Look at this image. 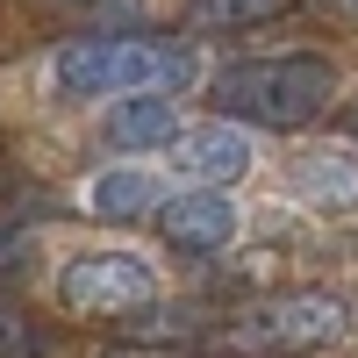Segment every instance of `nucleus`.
I'll use <instances>...</instances> for the list:
<instances>
[{"label": "nucleus", "instance_id": "obj_6", "mask_svg": "<svg viewBox=\"0 0 358 358\" xmlns=\"http://www.w3.org/2000/svg\"><path fill=\"white\" fill-rule=\"evenodd\" d=\"M172 165L194 179V187H229V179H244L251 172V136L229 122H201V129H172Z\"/></svg>", "mask_w": 358, "mask_h": 358}, {"label": "nucleus", "instance_id": "obj_14", "mask_svg": "<svg viewBox=\"0 0 358 358\" xmlns=\"http://www.w3.org/2000/svg\"><path fill=\"white\" fill-rule=\"evenodd\" d=\"M344 129H351V136H358V101H351V108H344Z\"/></svg>", "mask_w": 358, "mask_h": 358}, {"label": "nucleus", "instance_id": "obj_1", "mask_svg": "<svg viewBox=\"0 0 358 358\" xmlns=\"http://www.w3.org/2000/svg\"><path fill=\"white\" fill-rule=\"evenodd\" d=\"M57 94L72 101H101V94H179L194 86L201 65L187 43H158V36H79L57 50Z\"/></svg>", "mask_w": 358, "mask_h": 358}, {"label": "nucleus", "instance_id": "obj_9", "mask_svg": "<svg viewBox=\"0 0 358 358\" xmlns=\"http://www.w3.org/2000/svg\"><path fill=\"white\" fill-rule=\"evenodd\" d=\"M151 208H158V179H143V172H101L94 179V215L136 222V215H151Z\"/></svg>", "mask_w": 358, "mask_h": 358}, {"label": "nucleus", "instance_id": "obj_7", "mask_svg": "<svg viewBox=\"0 0 358 358\" xmlns=\"http://www.w3.org/2000/svg\"><path fill=\"white\" fill-rule=\"evenodd\" d=\"M294 194L322 215H358V158H337V151H301L287 165Z\"/></svg>", "mask_w": 358, "mask_h": 358}, {"label": "nucleus", "instance_id": "obj_5", "mask_svg": "<svg viewBox=\"0 0 358 358\" xmlns=\"http://www.w3.org/2000/svg\"><path fill=\"white\" fill-rule=\"evenodd\" d=\"M151 222H158V236H165L172 251H194V258H215V251H229V244H236V208H229V194H222V187L172 194V201H158V208H151Z\"/></svg>", "mask_w": 358, "mask_h": 358}, {"label": "nucleus", "instance_id": "obj_8", "mask_svg": "<svg viewBox=\"0 0 358 358\" xmlns=\"http://www.w3.org/2000/svg\"><path fill=\"white\" fill-rule=\"evenodd\" d=\"M101 129H108L115 151H165L172 129H179L172 94H115V108H108Z\"/></svg>", "mask_w": 358, "mask_h": 358}, {"label": "nucleus", "instance_id": "obj_4", "mask_svg": "<svg viewBox=\"0 0 358 358\" xmlns=\"http://www.w3.org/2000/svg\"><path fill=\"white\" fill-rule=\"evenodd\" d=\"M57 301H65L72 315H115V322H129L136 308L158 301V273L136 251H86V258H72L65 273H57Z\"/></svg>", "mask_w": 358, "mask_h": 358}, {"label": "nucleus", "instance_id": "obj_11", "mask_svg": "<svg viewBox=\"0 0 358 358\" xmlns=\"http://www.w3.org/2000/svg\"><path fill=\"white\" fill-rule=\"evenodd\" d=\"M36 351H43V337H29V322L0 301V358H36Z\"/></svg>", "mask_w": 358, "mask_h": 358}, {"label": "nucleus", "instance_id": "obj_3", "mask_svg": "<svg viewBox=\"0 0 358 358\" xmlns=\"http://www.w3.org/2000/svg\"><path fill=\"white\" fill-rule=\"evenodd\" d=\"M351 308L322 287H294V294H273V301H251L236 315V344L251 351H280V358H301V351H322L344 337Z\"/></svg>", "mask_w": 358, "mask_h": 358}, {"label": "nucleus", "instance_id": "obj_13", "mask_svg": "<svg viewBox=\"0 0 358 358\" xmlns=\"http://www.w3.org/2000/svg\"><path fill=\"white\" fill-rule=\"evenodd\" d=\"M322 8H330L337 22H358V0H322Z\"/></svg>", "mask_w": 358, "mask_h": 358}, {"label": "nucleus", "instance_id": "obj_2", "mask_svg": "<svg viewBox=\"0 0 358 358\" xmlns=\"http://www.w3.org/2000/svg\"><path fill=\"white\" fill-rule=\"evenodd\" d=\"M337 94L330 57H251V65L215 72V115L258 129H308Z\"/></svg>", "mask_w": 358, "mask_h": 358}, {"label": "nucleus", "instance_id": "obj_10", "mask_svg": "<svg viewBox=\"0 0 358 358\" xmlns=\"http://www.w3.org/2000/svg\"><path fill=\"white\" fill-rule=\"evenodd\" d=\"M287 8L294 0H187V29H258Z\"/></svg>", "mask_w": 358, "mask_h": 358}, {"label": "nucleus", "instance_id": "obj_12", "mask_svg": "<svg viewBox=\"0 0 358 358\" xmlns=\"http://www.w3.org/2000/svg\"><path fill=\"white\" fill-rule=\"evenodd\" d=\"M101 358H179V351H165V344H108Z\"/></svg>", "mask_w": 358, "mask_h": 358}]
</instances>
